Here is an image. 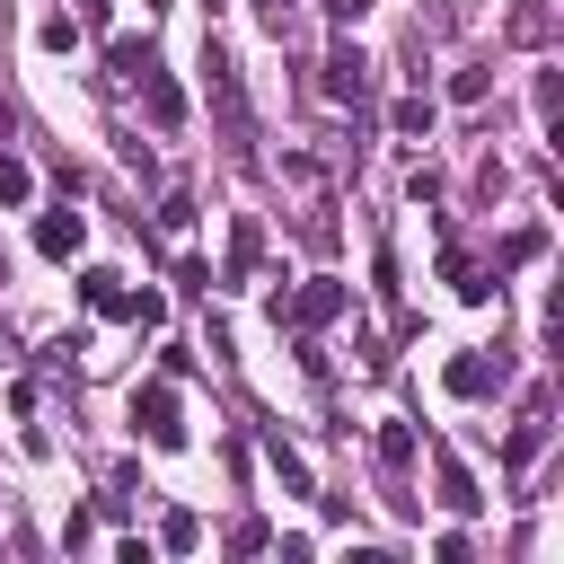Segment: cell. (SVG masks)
<instances>
[{
  "mask_svg": "<svg viewBox=\"0 0 564 564\" xmlns=\"http://www.w3.org/2000/svg\"><path fill=\"white\" fill-rule=\"evenodd\" d=\"M264 308H273V326H300V335H317V326H335V317L352 308V291H344L335 273H317V282H300V291H273Z\"/></svg>",
  "mask_w": 564,
  "mask_h": 564,
  "instance_id": "obj_1",
  "label": "cell"
},
{
  "mask_svg": "<svg viewBox=\"0 0 564 564\" xmlns=\"http://www.w3.org/2000/svg\"><path fill=\"white\" fill-rule=\"evenodd\" d=\"M132 432L150 449H185V397H176V379H141L132 388Z\"/></svg>",
  "mask_w": 564,
  "mask_h": 564,
  "instance_id": "obj_2",
  "label": "cell"
},
{
  "mask_svg": "<svg viewBox=\"0 0 564 564\" xmlns=\"http://www.w3.org/2000/svg\"><path fill=\"white\" fill-rule=\"evenodd\" d=\"M203 97L220 106V123H229V141H247V88H238V62H229L220 44H203Z\"/></svg>",
  "mask_w": 564,
  "mask_h": 564,
  "instance_id": "obj_3",
  "label": "cell"
},
{
  "mask_svg": "<svg viewBox=\"0 0 564 564\" xmlns=\"http://www.w3.org/2000/svg\"><path fill=\"white\" fill-rule=\"evenodd\" d=\"M256 264H264V220H256V212H238V220H229V256H220V273H212V282H220V291H238V282H256Z\"/></svg>",
  "mask_w": 564,
  "mask_h": 564,
  "instance_id": "obj_4",
  "label": "cell"
},
{
  "mask_svg": "<svg viewBox=\"0 0 564 564\" xmlns=\"http://www.w3.org/2000/svg\"><path fill=\"white\" fill-rule=\"evenodd\" d=\"M132 88H141V115H150V132H176V123H185V88H176V79H167L159 62H150V70L132 79Z\"/></svg>",
  "mask_w": 564,
  "mask_h": 564,
  "instance_id": "obj_5",
  "label": "cell"
},
{
  "mask_svg": "<svg viewBox=\"0 0 564 564\" xmlns=\"http://www.w3.org/2000/svg\"><path fill=\"white\" fill-rule=\"evenodd\" d=\"M79 247H88V220H79L70 203H62V212H35V256H53V264H70Z\"/></svg>",
  "mask_w": 564,
  "mask_h": 564,
  "instance_id": "obj_6",
  "label": "cell"
},
{
  "mask_svg": "<svg viewBox=\"0 0 564 564\" xmlns=\"http://www.w3.org/2000/svg\"><path fill=\"white\" fill-rule=\"evenodd\" d=\"M441 379H449V397H494V388H502L511 370H502V352H458V361H449Z\"/></svg>",
  "mask_w": 564,
  "mask_h": 564,
  "instance_id": "obj_7",
  "label": "cell"
},
{
  "mask_svg": "<svg viewBox=\"0 0 564 564\" xmlns=\"http://www.w3.org/2000/svg\"><path fill=\"white\" fill-rule=\"evenodd\" d=\"M326 97H344V106H370V62H361L352 44H335V53H326Z\"/></svg>",
  "mask_w": 564,
  "mask_h": 564,
  "instance_id": "obj_8",
  "label": "cell"
},
{
  "mask_svg": "<svg viewBox=\"0 0 564 564\" xmlns=\"http://www.w3.org/2000/svg\"><path fill=\"white\" fill-rule=\"evenodd\" d=\"M432 476H441V511H458V520L485 511V494H476V476L458 467V449H432Z\"/></svg>",
  "mask_w": 564,
  "mask_h": 564,
  "instance_id": "obj_9",
  "label": "cell"
},
{
  "mask_svg": "<svg viewBox=\"0 0 564 564\" xmlns=\"http://www.w3.org/2000/svg\"><path fill=\"white\" fill-rule=\"evenodd\" d=\"M79 300H88L97 317H123V273H115V264H88V273H79Z\"/></svg>",
  "mask_w": 564,
  "mask_h": 564,
  "instance_id": "obj_10",
  "label": "cell"
},
{
  "mask_svg": "<svg viewBox=\"0 0 564 564\" xmlns=\"http://www.w3.org/2000/svg\"><path fill=\"white\" fill-rule=\"evenodd\" d=\"M370 449H379V476H405L423 441H414V423H379V441H370Z\"/></svg>",
  "mask_w": 564,
  "mask_h": 564,
  "instance_id": "obj_11",
  "label": "cell"
},
{
  "mask_svg": "<svg viewBox=\"0 0 564 564\" xmlns=\"http://www.w3.org/2000/svg\"><path fill=\"white\" fill-rule=\"evenodd\" d=\"M538 449H546V405H529V414H520V432L502 441V467H529Z\"/></svg>",
  "mask_w": 564,
  "mask_h": 564,
  "instance_id": "obj_12",
  "label": "cell"
},
{
  "mask_svg": "<svg viewBox=\"0 0 564 564\" xmlns=\"http://www.w3.org/2000/svg\"><path fill=\"white\" fill-rule=\"evenodd\" d=\"M264 458H273V476H282V494H317V485H308V458H300V449H291L282 432H264Z\"/></svg>",
  "mask_w": 564,
  "mask_h": 564,
  "instance_id": "obj_13",
  "label": "cell"
},
{
  "mask_svg": "<svg viewBox=\"0 0 564 564\" xmlns=\"http://www.w3.org/2000/svg\"><path fill=\"white\" fill-rule=\"evenodd\" d=\"M106 62H115V79H141L159 53H150V35H115V44H106Z\"/></svg>",
  "mask_w": 564,
  "mask_h": 564,
  "instance_id": "obj_14",
  "label": "cell"
},
{
  "mask_svg": "<svg viewBox=\"0 0 564 564\" xmlns=\"http://www.w3.org/2000/svg\"><path fill=\"white\" fill-rule=\"evenodd\" d=\"M388 123H397L405 141H432V97H423V88H414V97H397V106H388Z\"/></svg>",
  "mask_w": 564,
  "mask_h": 564,
  "instance_id": "obj_15",
  "label": "cell"
},
{
  "mask_svg": "<svg viewBox=\"0 0 564 564\" xmlns=\"http://www.w3.org/2000/svg\"><path fill=\"white\" fill-rule=\"evenodd\" d=\"M35 44H44V53H70V44H79V18H70V9H53V18L35 26Z\"/></svg>",
  "mask_w": 564,
  "mask_h": 564,
  "instance_id": "obj_16",
  "label": "cell"
},
{
  "mask_svg": "<svg viewBox=\"0 0 564 564\" xmlns=\"http://www.w3.org/2000/svg\"><path fill=\"white\" fill-rule=\"evenodd\" d=\"M538 247H546V229H511V238H502V256H494V273H511V264H529Z\"/></svg>",
  "mask_w": 564,
  "mask_h": 564,
  "instance_id": "obj_17",
  "label": "cell"
},
{
  "mask_svg": "<svg viewBox=\"0 0 564 564\" xmlns=\"http://www.w3.org/2000/svg\"><path fill=\"white\" fill-rule=\"evenodd\" d=\"M159 546H176V555L203 546V520H194V511H167V520H159Z\"/></svg>",
  "mask_w": 564,
  "mask_h": 564,
  "instance_id": "obj_18",
  "label": "cell"
},
{
  "mask_svg": "<svg viewBox=\"0 0 564 564\" xmlns=\"http://www.w3.org/2000/svg\"><path fill=\"white\" fill-rule=\"evenodd\" d=\"M26 194H35V167H26V159H9V150H0V203H26Z\"/></svg>",
  "mask_w": 564,
  "mask_h": 564,
  "instance_id": "obj_19",
  "label": "cell"
},
{
  "mask_svg": "<svg viewBox=\"0 0 564 564\" xmlns=\"http://www.w3.org/2000/svg\"><path fill=\"white\" fill-rule=\"evenodd\" d=\"M123 317H132V326H167V300H159V291H123Z\"/></svg>",
  "mask_w": 564,
  "mask_h": 564,
  "instance_id": "obj_20",
  "label": "cell"
},
{
  "mask_svg": "<svg viewBox=\"0 0 564 564\" xmlns=\"http://www.w3.org/2000/svg\"><path fill=\"white\" fill-rule=\"evenodd\" d=\"M485 88H494V79H485V62H467V70H458V79H449V97H458V106H476V97H485Z\"/></svg>",
  "mask_w": 564,
  "mask_h": 564,
  "instance_id": "obj_21",
  "label": "cell"
},
{
  "mask_svg": "<svg viewBox=\"0 0 564 564\" xmlns=\"http://www.w3.org/2000/svg\"><path fill=\"white\" fill-rule=\"evenodd\" d=\"M555 106H564V79H555V70H538V123H546V132H555Z\"/></svg>",
  "mask_w": 564,
  "mask_h": 564,
  "instance_id": "obj_22",
  "label": "cell"
},
{
  "mask_svg": "<svg viewBox=\"0 0 564 564\" xmlns=\"http://www.w3.org/2000/svg\"><path fill=\"white\" fill-rule=\"evenodd\" d=\"M247 9H256V18H264V26H273V35H282V26H291V0H247Z\"/></svg>",
  "mask_w": 564,
  "mask_h": 564,
  "instance_id": "obj_23",
  "label": "cell"
},
{
  "mask_svg": "<svg viewBox=\"0 0 564 564\" xmlns=\"http://www.w3.org/2000/svg\"><path fill=\"white\" fill-rule=\"evenodd\" d=\"M115 18V0H79V26H106Z\"/></svg>",
  "mask_w": 564,
  "mask_h": 564,
  "instance_id": "obj_24",
  "label": "cell"
},
{
  "mask_svg": "<svg viewBox=\"0 0 564 564\" xmlns=\"http://www.w3.org/2000/svg\"><path fill=\"white\" fill-rule=\"evenodd\" d=\"M326 9H335V18H361V9H370V0H326Z\"/></svg>",
  "mask_w": 564,
  "mask_h": 564,
  "instance_id": "obj_25",
  "label": "cell"
},
{
  "mask_svg": "<svg viewBox=\"0 0 564 564\" xmlns=\"http://www.w3.org/2000/svg\"><path fill=\"white\" fill-rule=\"evenodd\" d=\"M150 9H167V0H150Z\"/></svg>",
  "mask_w": 564,
  "mask_h": 564,
  "instance_id": "obj_26",
  "label": "cell"
}]
</instances>
